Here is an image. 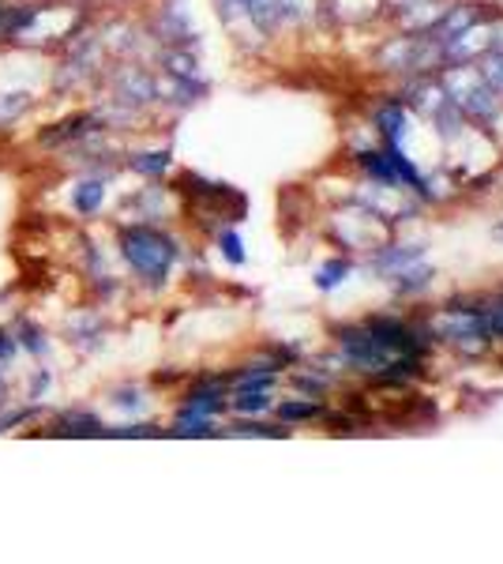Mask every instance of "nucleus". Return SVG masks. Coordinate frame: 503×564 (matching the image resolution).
Returning <instances> with one entry per match:
<instances>
[{
  "mask_svg": "<svg viewBox=\"0 0 503 564\" xmlns=\"http://www.w3.org/2000/svg\"><path fill=\"white\" fill-rule=\"evenodd\" d=\"M117 252L140 282L162 286L181 260V241L154 223H121L117 226Z\"/></svg>",
  "mask_w": 503,
  "mask_h": 564,
  "instance_id": "f257e3e1",
  "label": "nucleus"
},
{
  "mask_svg": "<svg viewBox=\"0 0 503 564\" xmlns=\"http://www.w3.org/2000/svg\"><path fill=\"white\" fill-rule=\"evenodd\" d=\"M106 132V121L90 109H79V113H68L61 117L57 124H45L39 132V143L50 151H61V148H76V143H90L95 135Z\"/></svg>",
  "mask_w": 503,
  "mask_h": 564,
  "instance_id": "f03ea898",
  "label": "nucleus"
},
{
  "mask_svg": "<svg viewBox=\"0 0 503 564\" xmlns=\"http://www.w3.org/2000/svg\"><path fill=\"white\" fill-rule=\"evenodd\" d=\"M222 411H230V391H226V380H199L185 391V403H181L177 414H192V417H218Z\"/></svg>",
  "mask_w": 503,
  "mask_h": 564,
  "instance_id": "7ed1b4c3",
  "label": "nucleus"
},
{
  "mask_svg": "<svg viewBox=\"0 0 503 564\" xmlns=\"http://www.w3.org/2000/svg\"><path fill=\"white\" fill-rule=\"evenodd\" d=\"M106 199H109V185L102 174H84L68 188V207L76 212V218H87V223L106 212Z\"/></svg>",
  "mask_w": 503,
  "mask_h": 564,
  "instance_id": "20e7f679",
  "label": "nucleus"
},
{
  "mask_svg": "<svg viewBox=\"0 0 503 564\" xmlns=\"http://www.w3.org/2000/svg\"><path fill=\"white\" fill-rule=\"evenodd\" d=\"M109 425H102V417L84 411V406H68V411H57L50 422V433L57 436H106Z\"/></svg>",
  "mask_w": 503,
  "mask_h": 564,
  "instance_id": "39448f33",
  "label": "nucleus"
},
{
  "mask_svg": "<svg viewBox=\"0 0 503 564\" xmlns=\"http://www.w3.org/2000/svg\"><path fill=\"white\" fill-rule=\"evenodd\" d=\"M12 335H15V343H20V350L31 354L34 361H45L53 354V339L45 335V327L39 321H31V316H20Z\"/></svg>",
  "mask_w": 503,
  "mask_h": 564,
  "instance_id": "423d86ee",
  "label": "nucleus"
},
{
  "mask_svg": "<svg viewBox=\"0 0 503 564\" xmlns=\"http://www.w3.org/2000/svg\"><path fill=\"white\" fill-rule=\"evenodd\" d=\"M132 174H140V177H147V181H158V177H166L170 174V166H173V148H158V151H135V154H128V162H124Z\"/></svg>",
  "mask_w": 503,
  "mask_h": 564,
  "instance_id": "0eeeda50",
  "label": "nucleus"
},
{
  "mask_svg": "<svg viewBox=\"0 0 503 564\" xmlns=\"http://www.w3.org/2000/svg\"><path fill=\"white\" fill-rule=\"evenodd\" d=\"M230 411L241 414V417H255L263 411H271V388H241L230 395Z\"/></svg>",
  "mask_w": 503,
  "mask_h": 564,
  "instance_id": "6e6552de",
  "label": "nucleus"
},
{
  "mask_svg": "<svg viewBox=\"0 0 503 564\" xmlns=\"http://www.w3.org/2000/svg\"><path fill=\"white\" fill-rule=\"evenodd\" d=\"M31 106H34L31 90H0V129L15 124Z\"/></svg>",
  "mask_w": 503,
  "mask_h": 564,
  "instance_id": "1a4fd4ad",
  "label": "nucleus"
},
{
  "mask_svg": "<svg viewBox=\"0 0 503 564\" xmlns=\"http://www.w3.org/2000/svg\"><path fill=\"white\" fill-rule=\"evenodd\" d=\"M357 162H361L364 174L376 177L380 185H398L395 170H391V162H387V154H383V151H364V154H357Z\"/></svg>",
  "mask_w": 503,
  "mask_h": 564,
  "instance_id": "9d476101",
  "label": "nucleus"
},
{
  "mask_svg": "<svg viewBox=\"0 0 503 564\" xmlns=\"http://www.w3.org/2000/svg\"><path fill=\"white\" fill-rule=\"evenodd\" d=\"M109 406H117V411L124 414H143V406H147V399H143V388L135 384H121L109 391Z\"/></svg>",
  "mask_w": 503,
  "mask_h": 564,
  "instance_id": "9b49d317",
  "label": "nucleus"
},
{
  "mask_svg": "<svg viewBox=\"0 0 503 564\" xmlns=\"http://www.w3.org/2000/svg\"><path fill=\"white\" fill-rule=\"evenodd\" d=\"M350 271H353V268H350V260H342V257H338V260H327L324 268L316 271V286H319V290H335L338 282L350 279Z\"/></svg>",
  "mask_w": 503,
  "mask_h": 564,
  "instance_id": "f8f14e48",
  "label": "nucleus"
},
{
  "mask_svg": "<svg viewBox=\"0 0 503 564\" xmlns=\"http://www.w3.org/2000/svg\"><path fill=\"white\" fill-rule=\"evenodd\" d=\"M218 249H222L226 263H233V268H244V260H249V252H244V241L237 230H218Z\"/></svg>",
  "mask_w": 503,
  "mask_h": 564,
  "instance_id": "ddd939ff",
  "label": "nucleus"
},
{
  "mask_svg": "<svg viewBox=\"0 0 503 564\" xmlns=\"http://www.w3.org/2000/svg\"><path fill=\"white\" fill-rule=\"evenodd\" d=\"M376 124H380V132L387 135V143H398V140H402V129H406V113H402V106L380 109V113H376Z\"/></svg>",
  "mask_w": 503,
  "mask_h": 564,
  "instance_id": "4468645a",
  "label": "nucleus"
},
{
  "mask_svg": "<svg viewBox=\"0 0 503 564\" xmlns=\"http://www.w3.org/2000/svg\"><path fill=\"white\" fill-rule=\"evenodd\" d=\"M324 414V406L316 399H300V403H282L278 406V417L282 422H313V417Z\"/></svg>",
  "mask_w": 503,
  "mask_h": 564,
  "instance_id": "2eb2a0df",
  "label": "nucleus"
},
{
  "mask_svg": "<svg viewBox=\"0 0 503 564\" xmlns=\"http://www.w3.org/2000/svg\"><path fill=\"white\" fill-rule=\"evenodd\" d=\"M420 260V249L417 245H409V249H387L383 257L376 260V268L380 271H391V268H406V263H414Z\"/></svg>",
  "mask_w": 503,
  "mask_h": 564,
  "instance_id": "dca6fc26",
  "label": "nucleus"
},
{
  "mask_svg": "<svg viewBox=\"0 0 503 564\" xmlns=\"http://www.w3.org/2000/svg\"><path fill=\"white\" fill-rule=\"evenodd\" d=\"M428 282H433V271L428 268H417V271H398V290L402 294H417V290H425Z\"/></svg>",
  "mask_w": 503,
  "mask_h": 564,
  "instance_id": "f3484780",
  "label": "nucleus"
},
{
  "mask_svg": "<svg viewBox=\"0 0 503 564\" xmlns=\"http://www.w3.org/2000/svg\"><path fill=\"white\" fill-rule=\"evenodd\" d=\"M50 384H53V372L50 369H34L31 380H26V403H42Z\"/></svg>",
  "mask_w": 503,
  "mask_h": 564,
  "instance_id": "a211bd4d",
  "label": "nucleus"
},
{
  "mask_svg": "<svg viewBox=\"0 0 503 564\" xmlns=\"http://www.w3.org/2000/svg\"><path fill=\"white\" fill-rule=\"evenodd\" d=\"M15 358H20V343H15L12 327H0V361H4V366H12Z\"/></svg>",
  "mask_w": 503,
  "mask_h": 564,
  "instance_id": "6ab92c4d",
  "label": "nucleus"
},
{
  "mask_svg": "<svg viewBox=\"0 0 503 564\" xmlns=\"http://www.w3.org/2000/svg\"><path fill=\"white\" fill-rule=\"evenodd\" d=\"M233 433H241V436H286V430H271V425H260V422H237Z\"/></svg>",
  "mask_w": 503,
  "mask_h": 564,
  "instance_id": "aec40b11",
  "label": "nucleus"
},
{
  "mask_svg": "<svg viewBox=\"0 0 503 564\" xmlns=\"http://www.w3.org/2000/svg\"><path fill=\"white\" fill-rule=\"evenodd\" d=\"M8 369H12V366H4V361H0V406L12 403V377H8Z\"/></svg>",
  "mask_w": 503,
  "mask_h": 564,
  "instance_id": "412c9836",
  "label": "nucleus"
}]
</instances>
